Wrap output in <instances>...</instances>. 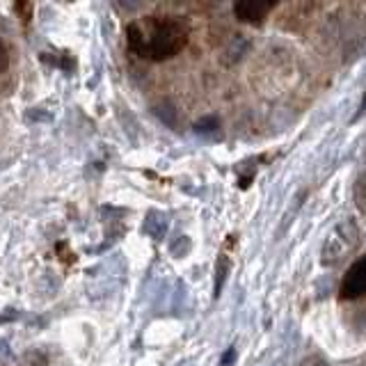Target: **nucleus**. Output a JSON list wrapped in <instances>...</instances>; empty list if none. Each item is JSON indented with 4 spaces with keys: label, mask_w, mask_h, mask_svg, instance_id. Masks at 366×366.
I'll return each instance as SVG.
<instances>
[{
    "label": "nucleus",
    "mask_w": 366,
    "mask_h": 366,
    "mask_svg": "<svg viewBox=\"0 0 366 366\" xmlns=\"http://www.w3.org/2000/svg\"><path fill=\"white\" fill-rule=\"evenodd\" d=\"M190 23L183 16H145L126 26V46L135 56L163 62L179 56L188 44Z\"/></svg>",
    "instance_id": "f257e3e1"
},
{
    "label": "nucleus",
    "mask_w": 366,
    "mask_h": 366,
    "mask_svg": "<svg viewBox=\"0 0 366 366\" xmlns=\"http://www.w3.org/2000/svg\"><path fill=\"white\" fill-rule=\"evenodd\" d=\"M360 239V231L355 227V222H343L335 229V234L330 236L325 241V247H323V263H337L343 254L348 250H352L357 245Z\"/></svg>",
    "instance_id": "f03ea898"
},
{
    "label": "nucleus",
    "mask_w": 366,
    "mask_h": 366,
    "mask_svg": "<svg viewBox=\"0 0 366 366\" xmlns=\"http://www.w3.org/2000/svg\"><path fill=\"white\" fill-rule=\"evenodd\" d=\"M341 300H357L362 296H366V256L360 261H355L346 277L341 282V291H339Z\"/></svg>",
    "instance_id": "7ed1b4c3"
},
{
    "label": "nucleus",
    "mask_w": 366,
    "mask_h": 366,
    "mask_svg": "<svg viewBox=\"0 0 366 366\" xmlns=\"http://www.w3.org/2000/svg\"><path fill=\"white\" fill-rule=\"evenodd\" d=\"M277 5L275 3H259V0H243V3H236L234 5V14L243 23H252V26H259L268 19V14L273 12Z\"/></svg>",
    "instance_id": "20e7f679"
},
{
    "label": "nucleus",
    "mask_w": 366,
    "mask_h": 366,
    "mask_svg": "<svg viewBox=\"0 0 366 366\" xmlns=\"http://www.w3.org/2000/svg\"><path fill=\"white\" fill-rule=\"evenodd\" d=\"M145 231L152 236V239H163L167 231V220L163 213L158 211H149L147 220H145Z\"/></svg>",
    "instance_id": "39448f33"
},
{
    "label": "nucleus",
    "mask_w": 366,
    "mask_h": 366,
    "mask_svg": "<svg viewBox=\"0 0 366 366\" xmlns=\"http://www.w3.org/2000/svg\"><path fill=\"white\" fill-rule=\"evenodd\" d=\"M195 131L199 133V135H215L220 131V122H218V117H204L202 122H197L195 124Z\"/></svg>",
    "instance_id": "423d86ee"
},
{
    "label": "nucleus",
    "mask_w": 366,
    "mask_h": 366,
    "mask_svg": "<svg viewBox=\"0 0 366 366\" xmlns=\"http://www.w3.org/2000/svg\"><path fill=\"white\" fill-rule=\"evenodd\" d=\"M227 268H229V259L222 254L220 261H218V277H215V296H220L222 282H224V277H227Z\"/></svg>",
    "instance_id": "0eeeda50"
},
{
    "label": "nucleus",
    "mask_w": 366,
    "mask_h": 366,
    "mask_svg": "<svg viewBox=\"0 0 366 366\" xmlns=\"http://www.w3.org/2000/svg\"><path fill=\"white\" fill-rule=\"evenodd\" d=\"M32 9H35V5H32V3H19V5H16V12L23 14V21H26V23L32 19Z\"/></svg>",
    "instance_id": "6e6552de"
}]
</instances>
